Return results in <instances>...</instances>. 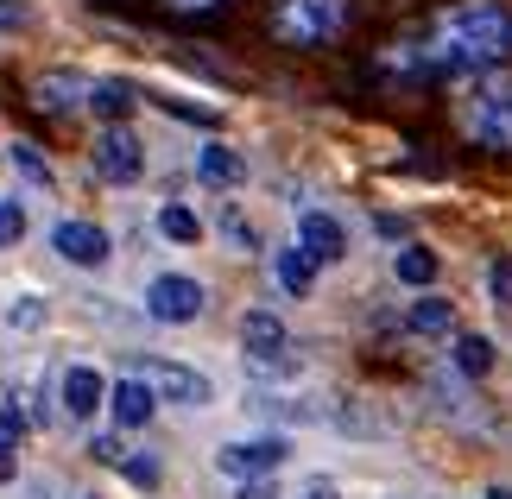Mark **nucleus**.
I'll return each mask as SVG.
<instances>
[{
  "label": "nucleus",
  "instance_id": "obj_1",
  "mask_svg": "<svg viewBox=\"0 0 512 499\" xmlns=\"http://www.w3.org/2000/svg\"><path fill=\"white\" fill-rule=\"evenodd\" d=\"M418 45L424 76H475L500 70L512 57V0H449L443 13H430Z\"/></svg>",
  "mask_w": 512,
  "mask_h": 499
},
{
  "label": "nucleus",
  "instance_id": "obj_2",
  "mask_svg": "<svg viewBox=\"0 0 512 499\" xmlns=\"http://www.w3.org/2000/svg\"><path fill=\"white\" fill-rule=\"evenodd\" d=\"M456 127L481 152H512V70H475L456 83Z\"/></svg>",
  "mask_w": 512,
  "mask_h": 499
},
{
  "label": "nucleus",
  "instance_id": "obj_3",
  "mask_svg": "<svg viewBox=\"0 0 512 499\" xmlns=\"http://www.w3.org/2000/svg\"><path fill=\"white\" fill-rule=\"evenodd\" d=\"M266 26L291 51L336 45L348 32V0H266Z\"/></svg>",
  "mask_w": 512,
  "mask_h": 499
},
{
  "label": "nucleus",
  "instance_id": "obj_4",
  "mask_svg": "<svg viewBox=\"0 0 512 499\" xmlns=\"http://www.w3.org/2000/svg\"><path fill=\"white\" fill-rule=\"evenodd\" d=\"M89 158H95V177H108V184H140L146 177V146H140V133H133L127 121L95 133Z\"/></svg>",
  "mask_w": 512,
  "mask_h": 499
},
{
  "label": "nucleus",
  "instance_id": "obj_5",
  "mask_svg": "<svg viewBox=\"0 0 512 499\" xmlns=\"http://www.w3.org/2000/svg\"><path fill=\"white\" fill-rule=\"evenodd\" d=\"M26 95H32L38 114H57V121H70V114L89 108L95 76H83V70H38L32 83H26Z\"/></svg>",
  "mask_w": 512,
  "mask_h": 499
},
{
  "label": "nucleus",
  "instance_id": "obj_6",
  "mask_svg": "<svg viewBox=\"0 0 512 499\" xmlns=\"http://www.w3.org/2000/svg\"><path fill=\"white\" fill-rule=\"evenodd\" d=\"M203 304H209V291L196 285V278H184V272H159L146 285V316L152 323H196Z\"/></svg>",
  "mask_w": 512,
  "mask_h": 499
},
{
  "label": "nucleus",
  "instance_id": "obj_7",
  "mask_svg": "<svg viewBox=\"0 0 512 499\" xmlns=\"http://www.w3.org/2000/svg\"><path fill=\"white\" fill-rule=\"evenodd\" d=\"M285 436H253V443H222L215 449V468L234 474V481H260V474H279L285 468Z\"/></svg>",
  "mask_w": 512,
  "mask_h": 499
},
{
  "label": "nucleus",
  "instance_id": "obj_8",
  "mask_svg": "<svg viewBox=\"0 0 512 499\" xmlns=\"http://www.w3.org/2000/svg\"><path fill=\"white\" fill-rule=\"evenodd\" d=\"M241 348H247V361L260 367V373H272V367H285L291 335H285V323L272 310H247L241 316Z\"/></svg>",
  "mask_w": 512,
  "mask_h": 499
},
{
  "label": "nucleus",
  "instance_id": "obj_9",
  "mask_svg": "<svg viewBox=\"0 0 512 499\" xmlns=\"http://www.w3.org/2000/svg\"><path fill=\"white\" fill-rule=\"evenodd\" d=\"M140 379L165 405H209V379L196 367H177V361H140Z\"/></svg>",
  "mask_w": 512,
  "mask_h": 499
},
{
  "label": "nucleus",
  "instance_id": "obj_10",
  "mask_svg": "<svg viewBox=\"0 0 512 499\" xmlns=\"http://www.w3.org/2000/svg\"><path fill=\"white\" fill-rule=\"evenodd\" d=\"M298 247L317 259V266H336V259H348V228L329 209H304L298 215Z\"/></svg>",
  "mask_w": 512,
  "mask_h": 499
},
{
  "label": "nucleus",
  "instance_id": "obj_11",
  "mask_svg": "<svg viewBox=\"0 0 512 499\" xmlns=\"http://www.w3.org/2000/svg\"><path fill=\"white\" fill-rule=\"evenodd\" d=\"M108 411H114V424H121V430H146L152 411H159V392H152L140 373H127V379H114V386H108Z\"/></svg>",
  "mask_w": 512,
  "mask_h": 499
},
{
  "label": "nucleus",
  "instance_id": "obj_12",
  "mask_svg": "<svg viewBox=\"0 0 512 499\" xmlns=\"http://www.w3.org/2000/svg\"><path fill=\"white\" fill-rule=\"evenodd\" d=\"M51 247L70 259V266H102L108 259V234L95 222H57L51 228Z\"/></svg>",
  "mask_w": 512,
  "mask_h": 499
},
{
  "label": "nucleus",
  "instance_id": "obj_13",
  "mask_svg": "<svg viewBox=\"0 0 512 499\" xmlns=\"http://www.w3.org/2000/svg\"><path fill=\"white\" fill-rule=\"evenodd\" d=\"M57 398H64V411L70 417H95L108 405V379L95 373V367H70L64 373V386H57Z\"/></svg>",
  "mask_w": 512,
  "mask_h": 499
},
{
  "label": "nucleus",
  "instance_id": "obj_14",
  "mask_svg": "<svg viewBox=\"0 0 512 499\" xmlns=\"http://www.w3.org/2000/svg\"><path fill=\"white\" fill-rule=\"evenodd\" d=\"M196 177H203V184H215V190H234L247 177V158L234 152V146H222V139H209L203 152H196Z\"/></svg>",
  "mask_w": 512,
  "mask_h": 499
},
{
  "label": "nucleus",
  "instance_id": "obj_15",
  "mask_svg": "<svg viewBox=\"0 0 512 499\" xmlns=\"http://www.w3.org/2000/svg\"><path fill=\"white\" fill-rule=\"evenodd\" d=\"M494 361H500L494 342H487V335H475V329H462L456 342H449V367L468 373V379H487V373H494Z\"/></svg>",
  "mask_w": 512,
  "mask_h": 499
},
{
  "label": "nucleus",
  "instance_id": "obj_16",
  "mask_svg": "<svg viewBox=\"0 0 512 499\" xmlns=\"http://www.w3.org/2000/svg\"><path fill=\"white\" fill-rule=\"evenodd\" d=\"M272 278H279V291L304 297L310 285H317V259H310L304 247H279V253H272Z\"/></svg>",
  "mask_w": 512,
  "mask_h": 499
},
{
  "label": "nucleus",
  "instance_id": "obj_17",
  "mask_svg": "<svg viewBox=\"0 0 512 499\" xmlns=\"http://www.w3.org/2000/svg\"><path fill=\"white\" fill-rule=\"evenodd\" d=\"M405 329L411 335H449L456 329V304H449V297H418V304L405 310Z\"/></svg>",
  "mask_w": 512,
  "mask_h": 499
},
{
  "label": "nucleus",
  "instance_id": "obj_18",
  "mask_svg": "<svg viewBox=\"0 0 512 499\" xmlns=\"http://www.w3.org/2000/svg\"><path fill=\"white\" fill-rule=\"evenodd\" d=\"M89 108H95V114H102V121L114 127V121H127V114L140 108V89H133V83H114V76H108V83H95Z\"/></svg>",
  "mask_w": 512,
  "mask_h": 499
},
{
  "label": "nucleus",
  "instance_id": "obj_19",
  "mask_svg": "<svg viewBox=\"0 0 512 499\" xmlns=\"http://www.w3.org/2000/svg\"><path fill=\"white\" fill-rule=\"evenodd\" d=\"M392 278H399V285H430V278H437V253H430V247H418V241H411V247H399V253H392Z\"/></svg>",
  "mask_w": 512,
  "mask_h": 499
},
{
  "label": "nucleus",
  "instance_id": "obj_20",
  "mask_svg": "<svg viewBox=\"0 0 512 499\" xmlns=\"http://www.w3.org/2000/svg\"><path fill=\"white\" fill-rule=\"evenodd\" d=\"M159 234H165V241H184V247H190V241H203V222H196L184 203H165V209H159Z\"/></svg>",
  "mask_w": 512,
  "mask_h": 499
},
{
  "label": "nucleus",
  "instance_id": "obj_21",
  "mask_svg": "<svg viewBox=\"0 0 512 499\" xmlns=\"http://www.w3.org/2000/svg\"><path fill=\"white\" fill-rule=\"evenodd\" d=\"M487 297H494L500 310H512V253L487 259Z\"/></svg>",
  "mask_w": 512,
  "mask_h": 499
},
{
  "label": "nucleus",
  "instance_id": "obj_22",
  "mask_svg": "<svg viewBox=\"0 0 512 499\" xmlns=\"http://www.w3.org/2000/svg\"><path fill=\"white\" fill-rule=\"evenodd\" d=\"M13 165H19V177H26V184L51 190V165H45V158H38V146H13Z\"/></svg>",
  "mask_w": 512,
  "mask_h": 499
},
{
  "label": "nucleus",
  "instance_id": "obj_23",
  "mask_svg": "<svg viewBox=\"0 0 512 499\" xmlns=\"http://www.w3.org/2000/svg\"><path fill=\"white\" fill-rule=\"evenodd\" d=\"M121 474H127L133 487H146V493L159 487V462H152V455H127V462H121Z\"/></svg>",
  "mask_w": 512,
  "mask_h": 499
},
{
  "label": "nucleus",
  "instance_id": "obj_24",
  "mask_svg": "<svg viewBox=\"0 0 512 499\" xmlns=\"http://www.w3.org/2000/svg\"><path fill=\"white\" fill-rule=\"evenodd\" d=\"M26 234V203H0V247H13Z\"/></svg>",
  "mask_w": 512,
  "mask_h": 499
},
{
  "label": "nucleus",
  "instance_id": "obj_25",
  "mask_svg": "<svg viewBox=\"0 0 512 499\" xmlns=\"http://www.w3.org/2000/svg\"><path fill=\"white\" fill-rule=\"evenodd\" d=\"M38 323H45V304H38V297H19L7 310V329H38Z\"/></svg>",
  "mask_w": 512,
  "mask_h": 499
},
{
  "label": "nucleus",
  "instance_id": "obj_26",
  "mask_svg": "<svg viewBox=\"0 0 512 499\" xmlns=\"http://www.w3.org/2000/svg\"><path fill=\"white\" fill-rule=\"evenodd\" d=\"M19 26H32V7L26 0H0V32H19Z\"/></svg>",
  "mask_w": 512,
  "mask_h": 499
},
{
  "label": "nucleus",
  "instance_id": "obj_27",
  "mask_svg": "<svg viewBox=\"0 0 512 499\" xmlns=\"http://www.w3.org/2000/svg\"><path fill=\"white\" fill-rule=\"evenodd\" d=\"M89 455H95V462H108V468H121V462H127V449L114 443V436H95V443H89Z\"/></svg>",
  "mask_w": 512,
  "mask_h": 499
},
{
  "label": "nucleus",
  "instance_id": "obj_28",
  "mask_svg": "<svg viewBox=\"0 0 512 499\" xmlns=\"http://www.w3.org/2000/svg\"><path fill=\"white\" fill-rule=\"evenodd\" d=\"M159 7H171V13H215V7H228V0H159Z\"/></svg>",
  "mask_w": 512,
  "mask_h": 499
},
{
  "label": "nucleus",
  "instance_id": "obj_29",
  "mask_svg": "<svg viewBox=\"0 0 512 499\" xmlns=\"http://www.w3.org/2000/svg\"><path fill=\"white\" fill-rule=\"evenodd\" d=\"M19 430H26V417H19V411H0V443H13Z\"/></svg>",
  "mask_w": 512,
  "mask_h": 499
},
{
  "label": "nucleus",
  "instance_id": "obj_30",
  "mask_svg": "<svg viewBox=\"0 0 512 499\" xmlns=\"http://www.w3.org/2000/svg\"><path fill=\"white\" fill-rule=\"evenodd\" d=\"M13 474H19V462H13V449H7V443H0V487H7V481H13Z\"/></svg>",
  "mask_w": 512,
  "mask_h": 499
},
{
  "label": "nucleus",
  "instance_id": "obj_31",
  "mask_svg": "<svg viewBox=\"0 0 512 499\" xmlns=\"http://www.w3.org/2000/svg\"><path fill=\"white\" fill-rule=\"evenodd\" d=\"M487 499H512V487H494V493H487Z\"/></svg>",
  "mask_w": 512,
  "mask_h": 499
},
{
  "label": "nucleus",
  "instance_id": "obj_32",
  "mask_svg": "<svg viewBox=\"0 0 512 499\" xmlns=\"http://www.w3.org/2000/svg\"><path fill=\"white\" fill-rule=\"evenodd\" d=\"M304 499H329V493H304Z\"/></svg>",
  "mask_w": 512,
  "mask_h": 499
}]
</instances>
